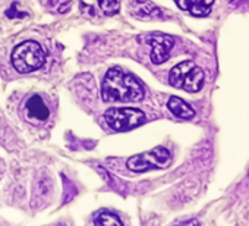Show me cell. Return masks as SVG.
Returning a JSON list of instances; mask_svg holds the SVG:
<instances>
[{"label": "cell", "instance_id": "1", "mask_svg": "<svg viewBox=\"0 0 249 226\" xmlns=\"http://www.w3.org/2000/svg\"><path fill=\"white\" fill-rule=\"evenodd\" d=\"M101 95L110 103H134L144 98V87L134 75L111 68L103 79Z\"/></svg>", "mask_w": 249, "mask_h": 226}, {"label": "cell", "instance_id": "2", "mask_svg": "<svg viewBox=\"0 0 249 226\" xmlns=\"http://www.w3.org/2000/svg\"><path fill=\"white\" fill-rule=\"evenodd\" d=\"M204 71L196 66L192 60H185L176 65L169 74L170 85L185 90L188 93H196L204 85Z\"/></svg>", "mask_w": 249, "mask_h": 226}, {"label": "cell", "instance_id": "3", "mask_svg": "<svg viewBox=\"0 0 249 226\" xmlns=\"http://www.w3.org/2000/svg\"><path fill=\"white\" fill-rule=\"evenodd\" d=\"M46 62V53L36 41L18 44L12 53V65L19 74H30L41 68Z\"/></svg>", "mask_w": 249, "mask_h": 226}, {"label": "cell", "instance_id": "4", "mask_svg": "<svg viewBox=\"0 0 249 226\" xmlns=\"http://www.w3.org/2000/svg\"><path fill=\"white\" fill-rule=\"evenodd\" d=\"M104 121L114 131H129L144 124V112L132 107H111L104 113Z\"/></svg>", "mask_w": 249, "mask_h": 226}, {"label": "cell", "instance_id": "5", "mask_svg": "<svg viewBox=\"0 0 249 226\" xmlns=\"http://www.w3.org/2000/svg\"><path fill=\"white\" fill-rule=\"evenodd\" d=\"M170 163V151L164 147H156L145 153L128 159L126 166L134 172H147L153 169H164Z\"/></svg>", "mask_w": 249, "mask_h": 226}, {"label": "cell", "instance_id": "6", "mask_svg": "<svg viewBox=\"0 0 249 226\" xmlns=\"http://www.w3.org/2000/svg\"><path fill=\"white\" fill-rule=\"evenodd\" d=\"M147 43L151 46V62L160 65L170 57V52L173 49L175 40L170 36L156 33L147 37Z\"/></svg>", "mask_w": 249, "mask_h": 226}, {"label": "cell", "instance_id": "7", "mask_svg": "<svg viewBox=\"0 0 249 226\" xmlns=\"http://www.w3.org/2000/svg\"><path fill=\"white\" fill-rule=\"evenodd\" d=\"M81 9L89 17H110L120 11V0H81Z\"/></svg>", "mask_w": 249, "mask_h": 226}, {"label": "cell", "instance_id": "8", "mask_svg": "<svg viewBox=\"0 0 249 226\" xmlns=\"http://www.w3.org/2000/svg\"><path fill=\"white\" fill-rule=\"evenodd\" d=\"M25 116L30 122L34 124H40V122H46L50 116V110L47 107V104L44 103L43 97L34 94L31 95L27 101H25Z\"/></svg>", "mask_w": 249, "mask_h": 226}, {"label": "cell", "instance_id": "9", "mask_svg": "<svg viewBox=\"0 0 249 226\" xmlns=\"http://www.w3.org/2000/svg\"><path fill=\"white\" fill-rule=\"evenodd\" d=\"M129 12L138 19H164L163 11L148 0H131Z\"/></svg>", "mask_w": 249, "mask_h": 226}, {"label": "cell", "instance_id": "10", "mask_svg": "<svg viewBox=\"0 0 249 226\" xmlns=\"http://www.w3.org/2000/svg\"><path fill=\"white\" fill-rule=\"evenodd\" d=\"M176 3L182 11H186L194 17L202 18L210 15L214 0H176Z\"/></svg>", "mask_w": 249, "mask_h": 226}, {"label": "cell", "instance_id": "11", "mask_svg": "<svg viewBox=\"0 0 249 226\" xmlns=\"http://www.w3.org/2000/svg\"><path fill=\"white\" fill-rule=\"evenodd\" d=\"M167 107L175 116L180 119H192L195 116V110L180 97H170L167 101Z\"/></svg>", "mask_w": 249, "mask_h": 226}, {"label": "cell", "instance_id": "12", "mask_svg": "<svg viewBox=\"0 0 249 226\" xmlns=\"http://www.w3.org/2000/svg\"><path fill=\"white\" fill-rule=\"evenodd\" d=\"M94 222L97 225H104V226H120V225H123L122 220L119 219V216H116L114 213H110V211H100L98 216L94 219Z\"/></svg>", "mask_w": 249, "mask_h": 226}, {"label": "cell", "instance_id": "13", "mask_svg": "<svg viewBox=\"0 0 249 226\" xmlns=\"http://www.w3.org/2000/svg\"><path fill=\"white\" fill-rule=\"evenodd\" d=\"M43 3L50 11H54V12H59V14H65V12L69 11L72 0H43Z\"/></svg>", "mask_w": 249, "mask_h": 226}, {"label": "cell", "instance_id": "14", "mask_svg": "<svg viewBox=\"0 0 249 226\" xmlns=\"http://www.w3.org/2000/svg\"><path fill=\"white\" fill-rule=\"evenodd\" d=\"M6 15H8V18H24V17H27L25 12H18L17 11V3H14L11 6V9L6 11Z\"/></svg>", "mask_w": 249, "mask_h": 226}, {"label": "cell", "instance_id": "15", "mask_svg": "<svg viewBox=\"0 0 249 226\" xmlns=\"http://www.w3.org/2000/svg\"><path fill=\"white\" fill-rule=\"evenodd\" d=\"M230 3H237V2H240V0H229Z\"/></svg>", "mask_w": 249, "mask_h": 226}]
</instances>
